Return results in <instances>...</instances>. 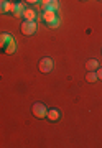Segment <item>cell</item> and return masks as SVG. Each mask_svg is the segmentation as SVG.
I'll list each match as a JSON object with an SVG mask.
<instances>
[{
	"label": "cell",
	"mask_w": 102,
	"mask_h": 148,
	"mask_svg": "<svg viewBox=\"0 0 102 148\" xmlns=\"http://www.w3.org/2000/svg\"><path fill=\"white\" fill-rule=\"evenodd\" d=\"M13 10H15V3H12V2H8V0H5V5H3V13H13Z\"/></svg>",
	"instance_id": "10"
},
{
	"label": "cell",
	"mask_w": 102,
	"mask_h": 148,
	"mask_svg": "<svg viewBox=\"0 0 102 148\" xmlns=\"http://www.w3.org/2000/svg\"><path fill=\"white\" fill-rule=\"evenodd\" d=\"M59 23H61V20H59V16H58V18H56L53 23H51V28H58V27H59Z\"/></svg>",
	"instance_id": "15"
},
{
	"label": "cell",
	"mask_w": 102,
	"mask_h": 148,
	"mask_svg": "<svg viewBox=\"0 0 102 148\" xmlns=\"http://www.w3.org/2000/svg\"><path fill=\"white\" fill-rule=\"evenodd\" d=\"M53 66H54V63L51 58H43L40 61V64H38V69L41 73H51L53 71Z\"/></svg>",
	"instance_id": "2"
},
{
	"label": "cell",
	"mask_w": 102,
	"mask_h": 148,
	"mask_svg": "<svg viewBox=\"0 0 102 148\" xmlns=\"http://www.w3.org/2000/svg\"><path fill=\"white\" fill-rule=\"evenodd\" d=\"M15 40H13V38H12L10 41L7 43L5 45V48H3V53L5 54H12V53H15Z\"/></svg>",
	"instance_id": "7"
},
{
	"label": "cell",
	"mask_w": 102,
	"mask_h": 148,
	"mask_svg": "<svg viewBox=\"0 0 102 148\" xmlns=\"http://www.w3.org/2000/svg\"><path fill=\"white\" fill-rule=\"evenodd\" d=\"M97 79H101L102 81V68H99V69H97Z\"/></svg>",
	"instance_id": "16"
},
{
	"label": "cell",
	"mask_w": 102,
	"mask_h": 148,
	"mask_svg": "<svg viewBox=\"0 0 102 148\" xmlns=\"http://www.w3.org/2000/svg\"><path fill=\"white\" fill-rule=\"evenodd\" d=\"M41 18L44 20V23H48L49 27H51V23H53L56 18H58V15H56V12H53V10H43V15H41Z\"/></svg>",
	"instance_id": "4"
},
{
	"label": "cell",
	"mask_w": 102,
	"mask_h": 148,
	"mask_svg": "<svg viewBox=\"0 0 102 148\" xmlns=\"http://www.w3.org/2000/svg\"><path fill=\"white\" fill-rule=\"evenodd\" d=\"M3 5H5V0H0V13H3Z\"/></svg>",
	"instance_id": "17"
},
{
	"label": "cell",
	"mask_w": 102,
	"mask_h": 148,
	"mask_svg": "<svg viewBox=\"0 0 102 148\" xmlns=\"http://www.w3.org/2000/svg\"><path fill=\"white\" fill-rule=\"evenodd\" d=\"M33 115L38 117V119H43V117H46V106L44 104H41V102H36V104H33Z\"/></svg>",
	"instance_id": "3"
},
{
	"label": "cell",
	"mask_w": 102,
	"mask_h": 148,
	"mask_svg": "<svg viewBox=\"0 0 102 148\" xmlns=\"http://www.w3.org/2000/svg\"><path fill=\"white\" fill-rule=\"evenodd\" d=\"M46 117H48V120L56 122V120L59 119V112L56 110V109H51V110H48V112H46Z\"/></svg>",
	"instance_id": "9"
},
{
	"label": "cell",
	"mask_w": 102,
	"mask_h": 148,
	"mask_svg": "<svg viewBox=\"0 0 102 148\" xmlns=\"http://www.w3.org/2000/svg\"><path fill=\"white\" fill-rule=\"evenodd\" d=\"M25 5H23V2H18V3H15V10H13V15L15 16H23V13H25Z\"/></svg>",
	"instance_id": "6"
},
{
	"label": "cell",
	"mask_w": 102,
	"mask_h": 148,
	"mask_svg": "<svg viewBox=\"0 0 102 148\" xmlns=\"http://www.w3.org/2000/svg\"><path fill=\"white\" fill-rule=\"evenodd\" d=\"M97 66H99L97 59H89V61L86 63V68L89 69V71H94V69H97Z\"/></svg>",
	"instance_id": "11"
},
{
	"label": "cell",
	"mask_w": 102,
	"mask_h": 148,
	"mask_svg": "<svg viewBox=\"0 0 102 148\" xmlns=\"http://www.w3.org/2000/svg\"><path fill=\"white\" fill-rule=\"evenodd\" d=\"M12 38H13V36H12V35H8V33H0V48L3 49V48H5V45L10 41Z\"/></svg>",
	"instance_id": "8"
},
{
	"label": "cell",
	"mask_w": 102,
	"mask_h": 148,
	"mask_svg": "<svg viewBox=\"0 0 102 148\" xmlns=\"http://www.w3.org/2000/svg\"><path fill=\"white\" fill-rule=\"evenodd\" d=\"M23 18H25V21H35V18H36V12L33 10V8H27L25 13H23Z\"/></svg>",
	"instance_id": "5"
},
{
	"label": "cell",
	"mask_w": 102,
	"mask_h": 148,
	"mask_svg": "<svg viewBox=\"0 0 102 148\" xmlns=\"http://www.w3.org/2000/svg\"><path fill=\"white\" fill-rule=\"evenodd\" d=\"M25 2H28V3H36V2H40V0H25Z\"/></svg>",
	"instance_id": "18"
},
{
	"label": "cell",
	"mask_w": 102,
	"mask_h": 148,
	"mask_svg": "<svg viewBox=\"0 0 102 148\" xmlns=\"http://www.w3.org/2000/svg\"><path fill=\"white\" fill-rule=\"evenodd\" d=\"M86 79H87V82H96L97 81V74L94 73V71H89L87 76H86Z\"/></svg>",
	"instance_id": "12"
},
{
	"label": "cell",
	"mask_w": 102,
	"mask_h": 148,
	"mask_svg": "<svg viewBox=\"0 0 102 148\" xmlns=\"http://www.w3.org/2000/svg\"><path fill=\"white\" fill-rule=\"evenodd\" d=\"M48 10H53V12H58L59 10V2H58V0H51Z\"/></svg>",
	"instance_id": "13"
},
{
	"label": "cell",
	"mask_w": 102,
	"mask_h": 148,
	"mask_svg": "<svg viewBox=\"0 0 102 148\" xmlns=\"http://www.w3.org/2000/svg\"><path fill=\"white\" fill-rule=\"evenodd\" d=\"M49 3H51V0H41V8H43V10H48Z\"/></svg>",
	"instance_id": "14"
},
{
	"label": "cell",
	"mask_w": 102,
	"mask_h": 148,
	"mask_svg": "<svg viewBox=\"0 0 102 148\" xmlns=\"http://www.w3.org/2000/svg\"><path fill=\"white\" fill-rule=\"evenodd\" d=\"M38 30L36 21H23L22 25V33L23 35H35Z\"/></svg>",
	"instance_id": "1"
}]
</instances>
